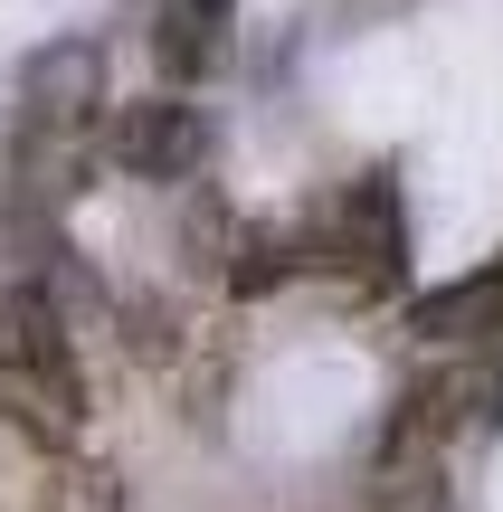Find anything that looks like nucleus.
Returning a JSON list of instances; mask_svg holds the SVG:
<instances>
[{"instance_id":"obj_1","label":"nucleus","mask_w":503,"mask_h":512,"mask_svg":"<svg viewBox=\"0 0 503 512\" xmlns=\"http://www.w3.org/2000/svg\"><path fill=\"white\" fill-rule=\"evenodd\" d=\"M0 427L38 456H76L86 437V361L48 285H0Z\"/></svg>"},{"instance_id":"obj_4","label":"nucleus","mask_w":503,"mask_h":512,"mask_svg":"<svg viewBox=\"0 0 503 512\" xmlns=\"http://www.w3.org/2000/svg\"><path fill=\"white\" fill-rule=\"evenodd\" d=\"M475 399H485V370L475 361H437L428 380H409L399 408H390V437H380V475H418V465L475 418Z\"/></svg>"},{"instance_id":"obj_6","label":"nucleus","mask_w":503,"mask_h":512,"mask_svg":"<svg viewBox=\"0 0 503 512\" xmlns=\"http://www.w3.org/2000/svg\"><path fill=\"white\" fill-rule=\"evenodd\" d=\"M152 57H162L171 86H200V76H219V67H228V0H162Z\"/></svg>"},{"instance_id":"obj_8","label":"nucleus","mask_w":503,"mask_h":512,"mask_svg":"<svg viewBox=\"0 0 503 512\" xmlns=\"http://www.w3.org/2000/svg\"><path fill=\"white\" fill-rule=\"evenodd\" d=\"M48 512H124V484H114V465L57 456V465H48Z\"/></svg>"},{"instance_id":"obj_5","label":"nucleus","mask_w":503,"mask_h":512,"mask_svg":"<svg viewBox=\"0 0 503 512\" xmlns=\"http://www.w3.org/2000/svg\"><path fill=\"white\" fill-rule=\"evenodd\" d=\"M409 332H418V342H503V256L485 275H456V285L418 294Z\"/></svg>"},{"instance_id":"obj_3","label":"nucleus","mask_w":503,"mask_h":512,"mask_svg":"<svg viewBox=\"0 0 503 512\" xmlns=\"http://www.w3.org/2000/svg\"><path fill=\"white\" fill-rule=\"evenodd\" d=\"M105 162L114 171H133V181H200V162H209V124H200V105L190 95H133V105H114L105 114Z\"/></svg>"},{"instance_id":"obj_2","label":"nucleus","mask_w":503,"mask_h":512,"mask_svg":"<svg viewBox=\"0 0 503 512\" xmlns=\"http://www.w3.org/2000/svg\"><path fill=\"white\" fill-rule=\"evenodd\" d=\"M323 266L342 275L352 294H390L409 275V209H399V181L390 171H361L333 209H323Z\"/></svg>"},{"instance_id":"obj_7","label":"nucleus","mask_w":503,"mask_h":512,"mask_svg":"<svg viewBox=\"0 0 503 512\" xmlns=\"http://www.w3.org/2000/svg\"><path fill=\"white\" fill-rule=\"evenodd\" d=\"M285 275H295V238H285V228H238V247H228V285L257 304V294H276Z\"/></svg>"}]
</instances>
